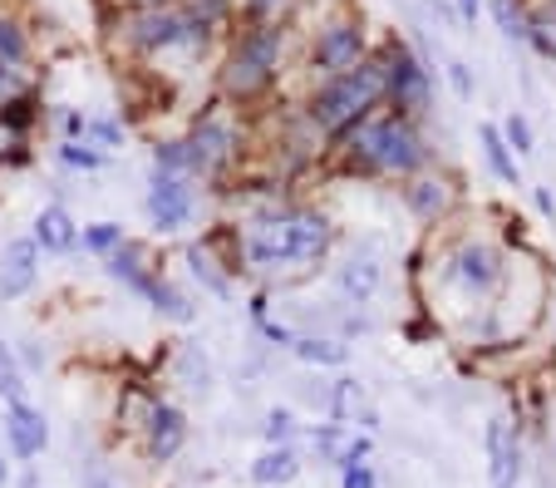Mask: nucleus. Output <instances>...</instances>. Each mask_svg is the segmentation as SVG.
<instances>
[{"mask_svg": "<svg viewBox=\"0 0 556 488\" xmlns=\"http://www.w3.org/2000/svg\"><path fill=\"white\" fill-rule=\"evenodd\" d=\"M326 247H330V223L320 213H301V208L266 213L242 233L247 262L262 266V272H276V266L291 262H315V256H326Z\"/></svg>", "mask_w": 556, "mask_h": 488, "instance_id": "f257e3e1", "label": "nucleus"}, {"mask_svg": "<svg viewBox=\"0 0 556 488\" xmlns=\"http://www.w3.org/2000/svg\"><path fill=\"white\" fill-rule=\"evenodd\" d=\"M384 99V64L379 60H359L345 75H330L326 89H315L311 99V118L330 134L355 128L359 118H369V109Z\"/></svg>", "mask_w": 556, "mask_h": 488, "instance_id": "f03ea898", "label": "nucleus"}, {"mask_svg": "<svg viewBox=\"0 0 556 488\" xmlns=\"http://www.w3.org/2000/svg\"><path fill=\"white\" fill-rule=\"evenodd\" d=\"M350 149L384 173H414L429 159V149H424V138L414 134L409 118H359L350 128Z\"/></svg>", "mask_w": 556, "mask_h": 488, "instance_id": "7ed1b4c3", "label": "nucleus"}, {"mask_svg": "<svg viewBox=\"0 0 556 488\" xmlns=\"http://www.w3.org/2000/svg\"><path fill=\"white\" fill-rule=\"evenodd\" d=\"M276 60H281V30H276L271 21H262L256 30H247L242 40H237V50H231V60H227V89L237 99L256 95V89H262L266 79L276 75Z\"/></svg>", "mask_w": 556, "mask_h": 488, "instance_id": "20e7f679", "label": "nucleus"}, {"mask_svg": "<svg viewBox=\"0 0 556 488\" xmlns=\"http://www.w3.org/2000/svg\"><path fill=\"white\" fill-rule=\"evenodd\" d=\"M128 40H134L138 50H173V45H202L207 40V30H202L192 15H182V11L148 5V11H138L134 21H128Z\"/></svg>", "mask_w": 556, "mask_h": 488, "instance_id": "39448f33", "label": "nucleus"}, {"mask_svg": "<svg viewBox=\"0 0 556 488\" xmlns=\"http://www.w3.org/2000/svg\"><path fill=\"white\" fill-rule=\"evenodd\" d=\"M384 95L394 99V109H400V118L419 114L424 104H429V70H424L419 60H414L404 45H389L384 50Z\"/></svg>", "mask_w": 556, "mask_h": 488, "instance_id": "423d86ee", "label": "nucleus"}, {"mask_svg": "<svg viewBox=\"0 0 556 488\" xmlns=\"http://www.w3.org/2000/svg\"><path fill=\"white\" fill-rule=\"evenodd\" d=\"M148 217H153L157 233H178L192 217V188L188 173H163L153 168V183H148Z\"/></svg>", "mask_w": 556, "mask_h": 488, "instance_id": "0eeeda50", "label": "nucleus"}, {"mask_svg": "<svg viewBox=\"0 0 556 488\" xmlns=\"http://www.w3.org/2000/svg\"><path fill=\"white\" fill-rule=\"evenodd\" d=\"M40 276V247L30 237H15V242L0 247V301H21Z\"/></svg>", "mask_w": 556, "mask_h": 488, "instance_id": "6e6552de", "label": "nucleus"}, {"mask_svg": "<svg viewBox=\"0 0 556 488\" xmlns=\"http://www.w3.org/2000/svg\"><path fill=\"white\" fill-rule=\"evenodd\" d=\"M182 149H188V173L207 178V173L227 168V159H231V128L222 124V118H202Z\"/></svg>", "mask_w": 556, "mask_h": 488, "instance_id": "1a4fd4ad", "label": "nucleus"}, {"mask_svg": "<svg viewBox=\"0 0 556 488\" xmlns=\"http://www.w3.org/2000/svg\"><path fill=\"white\" fill-rule=\"evenodd\" d=\"M448 276H458L463 287H472V291H488L503 281V256H497L488 242H463L458 256H453V266H448Z\"/></svg>", "mask_w": 556, "mask_h": 488, "instance_id": "9d476101", "label": "nucleus"}, {"mask_svg": "<svg viewBox=\"0 0 556 488\" xmlns=\"http://www.w3.org/2000/svg\"><path fill=\"white\" fill-rule=\"evenodd\" d=\"M359 54H365V35H359V25H330V30L315 40V64L330 70V75L355 70Z\"/></svg>", "mask_w": 556, "mask_h": 488, "instance_id": "9b49d317", "label": "nucleus"}, {"mask_svg": "<svg viewBox=\"0 0 556 488\" xmlns=\"http://www.w3.org/2000/svg\"><path fill=\"white\" fill-rule=\"evenodd\" d=\"M143 435H148V454L163 464V459H173L182 449V439H188V420H182V410H173V404H153L143 420Z\"/></svg>", "mask_w": 556, "mask_h": 488, "instance_id": "f8f14e48", "label": "nucleus"}, {"mask_svg": "<svg viewBox=\"0 0 556 488\" xmlns=\"http://www.w3.org/2000/svg\"><path fill=\"white\" fill-rule=\"evenodd\" d=\"M5 439H11L15 459H35L45 445H50V425L35 404H11L5 410Z\"/></svg>", "mask_w": 556, "mask_h": 488, "instance_id": "ddd939ff", "label": "nucleus"}, {"mask_svg": "<svg viewBox=\"0 0 556 488\" xmlns=\"http://www.w3.org/2000/svg\"><path fill=\"white\" fill-rule=\"evenodd\" d=\"M488 459H493V488H517V439L503 414L488 425Z\"/></svg>", "mask_w": 556, "mask_h": 488, "instance_id": "4468645a", "label": "nucleus"}, {"mask_svg": "<svg viewBox=\"0 0 556 488\" xmlns=\"http://www.w3.org/2000/svg\"><path fill=\"white\" fill-rule=\"evenodd\" d=\"M40 252H74V242H79V227H74V217L64 213L60 202L54 208H45L40 217H35V237H30Z\"/></svg>", "mask_w": 556, "mask_h": 488, "instance_id": "2eb2a0df", "label": "nucleus"}, {"mask_svg": "<svg viewBox=\"0 0 556 488\" xmlns=\"http://www.w3.org/2000/svg\"><path fill=\"white\" fill-rule=\"evenodd\" d=\"M295 474H301V454H295L291 445L266 449V454L252 464V484H262V488H281V484H291Z\"/></svg>", "mask_w": 556, "mask_h": 488, "instance_id": "dca6fc26", "label": "nucleus"}, {"mask_svg": "<svg viewBox=\"0 0 556 488\" xmlns=\"http://www.w3.org/2000/svg\"><path fill=\"white\" fill-rule=\"evenodd\" d=\"M336 281H340V291H345L355 306H365V301L375 297V287H379V266L369 262V256H350V262L340 266Z\"/></svg>", "mask_w": 556, "mask_h": 488, "instance_id": "f3484780", "label": "nucleus"}, {"mask_svg": "<svg viewBox=\"0 0 556 488\" xmlns=\"http://www.w3.org/2000/svg\"><path fill=\"white\" fill-rule=\"evenodd\" d=\"M478 138H483V159H488V168H493V178H503V183H522V168H517V159H513V149L503 143V134H497L493 124H483L478 128Z\"/></svg>", "mask_w": 556, "mask_h": 488, "instance_id": "a211bd4d", "label": "nucleus"}, {"mask_svg": "<svg viewBox=\"0 0 556 488\" xmlns=\"http://www.w3.org/2000/svg\"><path fill=\"white\" fill-rule=\"evenodd\" d=\"M291 351L301 355L305 365H345L350 361V351L340 346V340H330V336H295Z\"/></svg>", "mask_w": 556, "mask_h": 488, "instance_id": "6ab92c4d", "label": "nucleus"}, {"mask_svg": "<svg viewBox=\"0 0 556 488\" xmlns=\"http://www.w3.org/2000/svg\"><path fill=\"white\" fill-rule=\"evenodd\" d=\"M404 202H409L419 217H439L443 208H448V188H443L439 178H419L404 188Z\"/></svg>", "mask_w": 556, "mask_h": 488, "instance_id": "aec40b11", "label": "nucleus"}, {"mask_svg": "<svg viewBox=\"0 0 556 488\" xmlns=\"http://www.w3.org/2000/svg\"><path fill=\"white\" fill-rule=\"evenodd\" d=\"M143 297L153 301V306L163 311V316H173V321H192V301L182 297V291L173 287V281H163V276H153V287H148Z\"/></svg>", "mask_w": 556, "mask_h": 488, "instance_id": "412c9836", "label": "nucleus"}, {"mask_svg": "<svg viewBox=\"0 0 556 488\" xmlns=\"http://www.w3.org/2000/svg\"><path fill=\"white\" fill-rule=\"evenodd\" d=\"M527 40L536 45V54L556 60V0H552V5H542V11L527 15Z\"/></svg>", "mask_w": 556, "mask_h": 488, "instance_id": "4be33fe9", "label": "nucleus"}, {"mask_svg": "<svg viewBox=\"0 0 556 488\" xmlns=\"http://www.w3.org/2000/svg\"><path fill=\"white\" fill-rule=\"evenodd\" d=\"M0 395L11 404H25V371H21V361H15V351L0 340Z\"/></svg>", "mask_w": 556, "mask_h": 488, "instance_id": "5701e85b", "label": "nucleus"}, {"mask_svg": "<svg viewBox=\"0 0 556 488\" xmlns=\"http://www.w3.org/2000/svg\"><path fill=\"white\" fill-rule=\"evenodd\" d=\"M25 54H30L25 30L11 21V15H0V64H5V70H15V64H25Z\"/></svg>", "mask_w": 556, "mask_h": 488, "instance_id": "b1692460", "label": "nucleus"}, {"mask_svg": "<svg viewBox=\"0 0 556 488\" xmlns=\"http://www.w3.org/2000/svg\"><path fill=\"white\" fill-rule=\"evenodd\" d=\"M124 242H128V237H124V227H118V223H94L85 233V247H89V252H99V256H114Z\"/></svg>", "mask_w": 556, "mask_h": 488, "instance_id": "393cba45", "label": "nucleus"}, {"mask_svg": "<svg viewBox=\"0 0 556 488\" xmlns=\"http://www.w3.org/2000/svg\"><path fill=\"white\" fill-rule=\"evenodd\" d=\"M493 15H497L507 40H527V15L517 11V0H493Z\"/></svg>", "mask_w": 556, "mask_h": 488, "instance_id": "a878e982", "label": "nucleus"}, {"mask_svg": "<svg viewBox=\"0 0 556 488\" xmlns=\"http://www.w3.org/2000/svg\"><path fill=\"white\" fill-rule=\"evenodd\" d=\"M188 262H192V276H198L202 287L217 291V297H227V276H217V266H212V256H207V252H198V247H192Z\"/></svg>", "mask_w": 556, "mask_h": 488, "instance_id": "bb28decb", "label": "nucleus"}, {"mask_svg": "<svg viewBox=\"0 0 556 488\" xmlns=\"http://www.w3.org/2000/svg\"><path fill=\"white\" fill-rule=\"evenodd\" d=\"M503 134V143L507 149H517V153H532V124H527L522 114H507V124L497 128Z\"/></svg>", "mask_w": 556, "mask_h": 488, "instance_id": "cd10ccee", "label": "nucleus"}, {"mask_svg": "<svg viewBox=\"0 0 556 488\" xmlns=\"http://www.w3.org/2000/svg\"><path fill=\"white\" fill-rule=\"evenodd\" d=\"M262 435H266V445H271V449L291 445V435H295V420H291V414H286V410H271V414H266V429H262Z\"/></svg>", "mask_w": 556, "mask_h": 488, "instance_id": "c85d7f7f", "label": "nucleus"}, {"mask_svg": "<svg viewBox=\"0 0 556 488\" xmlns=\"http://www.w3.org/2000/svg\"><path fill=\"white\" fill-rule=\"evenodd\" d=\"M60 163H70V168H104V153H94L89 143H64Z\"/></svg>", "mask_w": 556, "mask_h": 488, "instance_id": "c756f323", "label": "nucleus"}, {"mask_svg": "<svg viewBox=\"0 0 556 488\" xmlns=\"http://www.w3.org/2000/svg\"><path fill=\"white\" fill-rule=\"evenodd\" d=\"M21 75H15V70H5V64H0V109L5 104H15V99H21Z\"/></svg>", "mask_w": 556, "mask_h": 488, "instance_id": "7c9ffc66", "label": "nucleus"}, {"mask_svg": "<svg viewBox=\"0 0 556 488\" xmlns=\"http://www.w3.org/2000/svg\"><path fill=\"white\" fill-rule=\"evenodd\" d=\"M340 488H375V468H369V464L345 468V474H340Z\"/></svg>", "mask_w": 556, "mask_h": 488, "instance_id": "2f4dec72", "label": "nucleus"}, {"mask_svg": "<svg viewBox=\"0 0 556 488\" xmlns=\"http://www.w3.org/2000/svg\"><path fill=\"white\" fill-rule=\"evenodd\" d=\"M448 79H453V89H458V99H472V75H468V64L453 60V64H448Z\"/></svg>", "mask_w": 556, "mask_h": 488, "instance_id": "473e14b6", "label": "nucleus"}, {"mask_svg": "<svg viewBox=\"0 0 556 488\" xmlns=\"http://www.w3.org/2000/svg\"><path fill=\"white\" fill-rule=\"evenodd\" d=\"M89 134H94L99 143H118V138H124V128H118L114 118H99V124H89Z\"/></svg>", "mask_w": 556, "mask_h": 488, "instance_id": "72a5a7b5", "label": "nucleus"}, {"mask_svg": "<svg viewBox=\"0 0 556 488\" xmlns=\"http://www.w3.org/2000/svg\"><path fill=\"white\" fill-rule=\"evenodd\" d=\"M21 346H25V351L15 355V361H21V371H40V365H45V351L35 346V340H21Z\"/></svg>", "mask_w": 556, "mask_h": 488, "instance_id": "f704fd0d", "label": "nucleus"}, {"mask_svg": "<svg viewBox=\"0 0 556 488\" xmlns=\"http://www.w3.org/2000/svg\"><path fill=\"white\" fill-rule=\"evenodd\" d=\"M182 371H188V375H198V390H207V361H202L198 351H188V355H182Z\"/></svg>", "mask_w": 556, "mask_h": 488, "instance_id": "c9c22d12", "label": "nucleus"}, {"mask_svg": "<svg viewBox=\"0 0 556 488\" xmlns=\"http://www.w3.org/2000/svg\"><path fill=\"white\" fill-rule=\"evenodd\" d=\"M64 134H70V143H74V138H85L89 134V118L85 114H64Z\"/></svg>", "mask_w": 556, "mask_h": 488, "instance_id": "e433bc0d", "label": "nucleus"}, {"mask_svg": "<svg viewBox=\"0 0 556 488\" xmlns=\"http://www.w3.org/2000/svg\"><path fill=\"white\" fill-rule=\"evenodd\" d=\"M536 208H542V213L556 223V198H552V192H546V188H536Z\"/></svg>", "mask_w": 556, "mask_h": 488, "instance_id": "4c0bfd02", "label": "nucleus"}, {"mask_svg": "<svg viewBox=\"0 0 556 488\" xmlns=\"http://www.w3.org/2000/svg\"><path fill=\"white\" fill-rule=\"evenodd\" d=\"M478 5H483V0H458V15H463V21H472V15H478Z\"/></svg>", "mask_w": 556, "mask_h": 488, "instance_id": "58836bf2", "label": "nucleus"}, {"mask_svg": "<svg viewBox=\"0 0 556 488\" xmlns=\"http://www.w3.org/2000/svg\"><path fill=\"white\" fill-rule=\"evenodd\" d=\"M271 5H281V0H252V11H256V15H266Z\"/></svg>", "mask_w": 556, "mask_h": 488, "instance_id": "ea45409f", "label": "nucleus"}, {"mask_svg": "<svg viewBox=\"0 0 556 488\" xmlns=\"http://www.w3.org/2000/svg\"><path fill=\"white\" fill-rule=\"evenodd\" d=\"M11 484V464H5V454H0V488Z\"/></svg>", "mask_w": 556, "mask_h": 488, "instance_id": "a19ab883", "label": "nucleus"}, {"mask_svg": "<svg viewBox=\"0 0 556 488\" xmlns=\"http://www.w3.org/2000/svg\"><path fill=\"white\" fill-rule=\"evenodd\" d=\"M89 488H114V484H109V478H99V474H94V478H89Z\"/></svg>", "mask_w": 556, "mask_h": 488, "instance_id": "79ce46f5", "label": "nucleus"}, {"mask_svg": "<svg viewBox=\"0 0 556 488\" xmlns=\"http://www.w3.org/2000/svg\"><path fill=\"white\" fill-rule=\"evenodd\" d=\"M148 5H157V0H148Z\"/></svg>", "mask_w": 556, "mask_h": 488, "instance_id": "37998d69", "label": "nucleus"}]
</instances>
